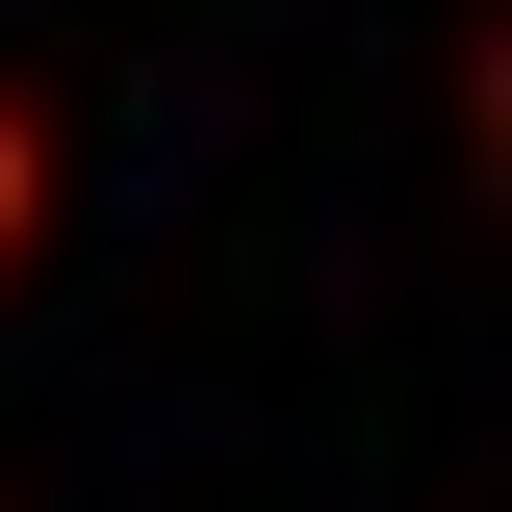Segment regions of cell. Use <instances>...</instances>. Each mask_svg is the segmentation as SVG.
I'll list each match as a JSON object with an SVG mask.
<instances>
[{"instance_id":"6da1fadb","label":"cell","mask_w":512,"mask_h":512,"mask_svg":"<svg viewBox=\"0 0 512 512\" xmlns=\"http://www.w3.org/2000/svg\"><path fill=\"white\" fill-rule=\"evenodd\" d=\"M26 256H52V103L0 77V282H26Z\"/></svg>"},{"instance_id":"7a4b0ae2","label":"cell","mask_w":512,"mask_h":512,"mask_svg":"<svg viewBox=\"0 0 512 512\" xmlns=\"http://www.w3.org/2000/svg\"><path fill=\"white\" fill-rule=\"evenodd\" d=\"M461 128H487V180H512V26H487V52H461Z\"/></svg>"}]
</instances>
